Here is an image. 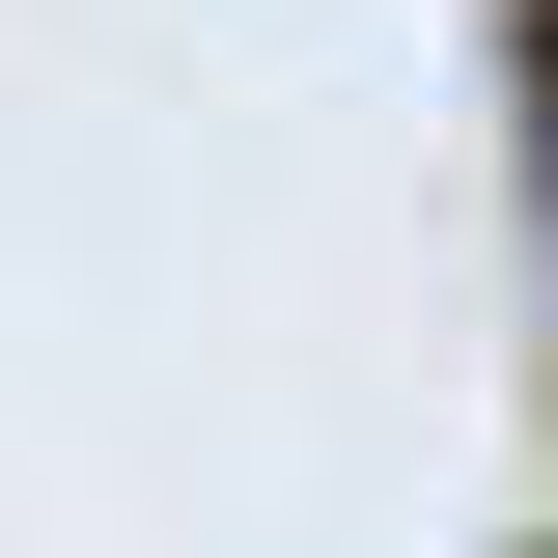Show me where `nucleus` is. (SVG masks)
I'll return each instance as SVG.
<instances>
[{"label": "nucleus", "mask_w": 558, "mask_h": 558, "mask_svg": "<svg viewBox=\"0 0 558 558\" xmlns=\"http://www.w3.org/2000/svg\"><path fill=\"white\" fill-rule=\"evenodd\" d=\"M531 196H558V28H531Z\"/></svg>", "instance_id": "obj_1"}]
</instances>
